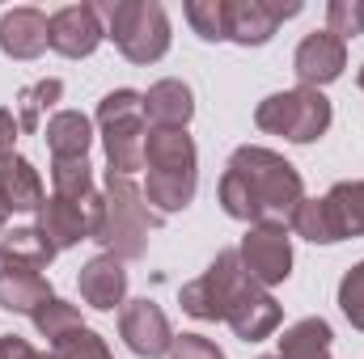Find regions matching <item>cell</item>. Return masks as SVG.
Masks as SVG:
<instances>
[{
    "mask_svg": "<svg viewBox=\"0 0 364 359\" xmlns=\"http://www.w3.org/2000/svg\"><path fill=\"white\" fill-rule=\"evenodd\" d=\"M305 203L301 174L272 148L246 144L229 157L220 174V207L242 224H284Z\"/></svg>",
    "mask_w": 364,
    "mask_h": 359,
    "instance_id": "cell-1",
    "label": "cell"
},
{
    "mask_svg": "<svg viewBox=\"0 0 364 359\" xmlns=\"http://www.w3.org/2000/svg\"><path fill=\"white\" fill-rule=\"evenodd\" d=\"M47 359H114V355H110V347H106L90 326H85V330H77V334L60 338V343L47 351Z\"/></svg>",
    "mask_w": 364,
    "mask_h": 359,
    "instance_id": "cell-29",
    "label": "cell"
},
{
    "mask_svg": "<svg viewBox=\"0 0 364 359\" xmlns=\"http://www.w3.org/2000/svg\"><path fill=\"white\" fill-rule=\"evenodd\" d=\"M47 148H51V161H85L93 144V123L81 110H60L47 118Z\"/></svg>",
    "mask_w": 364,
    "mask_h": 359,
    "instance_id": "cell-17",
    "label": "cell"
},
{
    "mask_svg": "<svg viewBox=\"0 0 364 359\" xmlns=\"http://www.w3.org/2000/svg\"><path fill=\"white\" fill-rule=\"evenodd\" d=\"M77 283H81L85 304L102 309V313L119 309L123 296H127V270H123V263H119L114 254H97V258H90V263L81 267V275H77Z\"/></svg>",
    "mask_w": 364,
    "mask_h": 359,
    "instance_id": "cell-16",
    "label": "cell"
},
{
    "mask_svg": "<svg viewBox=\"0 0 364 359\" xmlns=\"http://www.w3.org/2000/svg\"><path fill=\"white\" fill-rule=\"evenodd\" d=\"M229 4V43L237 47H263L272 43V34L301 13V0H225Z\"/></svg>",
    "mask_w": 364,
    "mask_h": 359,
    "instance_id": "cell-10",
    "label": "cell"
},
{
    "mask_svg": "<svg viewBox=\"0 0 364 359\" xmlns=\"http://www.w3.org/2000/svg\"><path fill=\"white\" fill-rule=\"evenodd\" d=\"M4 220H9V203L0 199V228H4Z\"/></svg>",
    "mask_w": 364,
    "mask_h": 359,
    "instance_id": "cell-35",
    "label": "cell"
},
{
    "mask_svg": "<svg viewBox=\"0 0 364 359\" xmlns=\"http://www.w3.org/2000/svg\"><path fill=\"white\" fill-rule=\"evenodd\" d=\"M356 21H360V34H364V0H356Z\"/></svg>",
    "mask_w": 364,
    "mask_h": 359,
    "instance_id": "cell-34",
    "label": "cell"
},
{
    "mask_svg": "<svg viewBox=\"0 0 364 359\" xmlns=\"http://www.w3.org/2000/svg\"><path fill=\"white\" fill-rule=\"evenodd\" d=\"M90 241H97L106 254H114L119 263H136L149 254V228L161 224V216L149 207L144 190L123 174H110L106 186L97 190L90 216Z\"/></svg>",
    "mask_w": 364,
    "mask_h": 359,
    "instance_id": "cell-2",
    "label": "cell"
},
{
    "mask_svg": "<svg viewBox=\"0 0 364 359\" xmlns=\"http://www.w3.org/2000/svg\"><path fill=\"white\" fill-rule=\"evenodd\" d=\"M51 258H55V250L43 241L38 228H13V233L0 237V270H30V275H43Z\"/></svg>",
    "mask_w": 364,
    "mask_h": 359,
    "instance_id": "cell-20",
    "label": "cell"
},
{
    "mask_svg": "<svg viewBox=\"0 0 364 359\" xmlns=\"http://www.w3.org/2000/svg\"><path fill=\"white\" fill-rule=\"evenodd\" d=\"M263 359H272V355H263Z\"/></svg>",
    "mask_w": 364,
    "mask_h": 359,
    "instance_id": "cell-37",
    "label": "cell"
},
{
    "mask_svg": "<svg viewBox=\"0 0 364 359\" xmlns=\"http://www.w3.org/2000/svg\"><path fill=\"white\" fill-rule=\"evenodd\" d=\"M60 93H64V81H55V77H47V81H34L30 89H21V106H17V127L21 131H38L43 127V110H51L55 101H60Z\"/></svg>",
    "mask_w": 364,
    "mask_h": 359,
    "instance_id": "cell-26",
    "label": "cell"
},
{
    "mask_svg": "<svg viewBox=\"0 0 364 359\" xmlns=\"http://www.w3.org/2000/svg\"><path fill=\"white\" fill-rule=\"evenodd\" d=\"M106 13V38L132 64H157L170 51V17L157 0H114Z\"/></svg>",
    "mask_w": 364,
    "mask_h": 359,
    "instance_id": "cell-5",
    "label": "cell"
},
{
    "mask_svg": "<svg viewBox=\"0 0 364 359\" xmlns=\"http://www.w3.org/2000/svg\"><path fill=\"white\" fill-rule=\"evenodd\" d=\"M47 26H51V17L43 9H30V4L9 9L0 17V51L9 60H38L51 47L47 43Z\"/></svg>",
    "mask_w": 364,
    "mask_h": 359,
    "instance_id": "cell-13",
    "label": "cell"
},
{
    "mask_svg": "<svg viewBox=\"0 0 364 359\" xmlns=\"http://www.w3.org/2000/svg\"><path fill=\"white\" fill-rule=\"evenodd\" d=\"M17 131H21V127H17L13 110H4V106H0V165L17 157V153H13V148H17Z\"/></svg>",
    "mask_w": 364,
    "mask_h": 359,
    "instance_id": "cell-32",
    "label": "cell"
},
{
    "mask_svg": "<svg viewBox=\"0 0 364 359\" xmlns=\"http://www.w3.org/2000/svg\"><path fill=\"white\" fill-rule=\"evenodd\" d=\"M246 287H255V279L246 275L237 250H225V254H216V263L203 270L195 283L182 287V313H191L199 321H225Z\"/></svg>",
    "mask_w": 364,
    "mask_h": 359,
    "instance_id": "cell-7",
    "label": "cell"
},
{
    "mask_svg": "<svg viewBox=\"0 0 364 359\" xmlns=\"http://www.w3.org/2000/svg\"><path fill=\"white\" fill-rule=\"evenodd\" d=\"M102 38H106V26H102L97 4H68V9L51 13V26H47L51 51H60L68 60H85V55L97 51Z\"/></svg>",
    "mask_w": 364,
    "mask_h": 359,
    "instance_id": "cell-11",
    "label": "cell"
},
{
    "mask_svg": "<svg viewBox=\"0 0 364 359\" xmlns=\"http://www.w3.org/2000/svg\"><path fill=\"white\" fill-rule=\"evenodd\" d=\"M97 123H102V144H106V161L110 174L132 178L136 170H144V93L136 89H114L97 101Z\"/></svg>",
    "mask_w": 364,
    "mask_h": 359,
    "instance_id": "cell-4",
    "label": "cell"
},
{
    "mask_svg": "<svg viewBox=\"0 0 364 359\" xmlns=\"http://www.w3.org/2000/svg\"><path fill=\"white\" fill-rule=\"evenodd\" d=\"M51 296H55V292H51V283H47L43 275H30V270H0V309L34 317Z\"/></svg>",
    "mask_w": 364,
    "mask_h": 359,
    "instance_id": "cell-21",
    "label": "cell"
},
{
    "mask_svg": "<svg viewBox=\"0 0 364 359\" xmlns=\"http://www.w3.org/2000/svg\"><path fill=\"white\" fill-rule=\"evenodd\" d=\"M119 334H123V343H127L140 359H161V355H170V347H174L170 317H166L153 300H132V304H123V313H119Z\"/></svg>",
    "mask_w": 364,
    "mask_h": 359,
    "instance_id": "cell-12",
    "label": "cell"
},
{
    "mask_svg": "<svg viewBox=\"0 0 364 359\" xmlns=\"http://www.w3.org/2000/svg\"><path fill=\"white\" fill-rule=\"evenodd\" d=\"M186 21L203 43L229 38V4L225 0H186Z\"/></svg>",
    "mask_w": 364,
    "mask_h": 359,
    "instance_id": "cell-27",
    "label": "cell"
},
{
    "mask_svg": "<svg viewBox=\"0 0 364 359\" xmlns=\"http://www.w3.org/2000/svg\"><path fill=\"white\" fill-rule=\"evenodd\" d=\"M348 68V43L331 30H314L301 38L296 55H292V72L301 81V89H322L331 81H339Z\"/></svg>",
    "mask_w": 364,
    "mask_h": 359,
    "instance_id": "cell-9",
    "label": "cell"
},
{
    "mask_svg": "<svg viewBox=\"0 0 364 359\" xmlns=\"http://www.w3.org/2000/svg\"><path fill=\"white\" fill-rule=\"evenodd\" d=\"M292 233L296 237H305V241H314V245H335L339 237H335V224H331V211H326V203L322 199H305L296 211H292Z\"/></svg>",
    "mask_w": 364,
    "mask_h": 359,
    "instance_id": "cell-28",
    "label": "cell"
},
{
    "mask_svg": "<svg viewBox=\"0 0 364 359\" xmlns=\"http://www.w3.org/2000/svg\"><path fill=\"white\" fill-rule=\"evenodd\" d=\"M331 338L335 334H331V326L322 317H305V321L284 330L275 359H331Z\"/></svg>",
    "mask_w": 364,
    "mask_h": 359,
    "instance_id": "cell-23",
    "label": "cell"
},
{
    "mask_svg": "<svg viewBox=\"0 0 364 359\" xmlns=\"http://www.w3.org/2000/svg\"><path fill=\"white\" fill-rule=\"evenodd\" d=\"M195 114V97L182 81H157L144 93V123L153 127H186Z\"/></svg>",
    "mask_w": 364,
    "mask_h": 359,
    "instance_id": "cell-18",
    "label": "cell"
},
{
    "mask_svg": "<svg viewBox=\"0 0 364 359\" xmlns=\"http://www.w3.org/2000/svg\"><path fill=\"white\" fill-rule=\"evenodd\" d=\"M0 359H47V355H43V351H34L26 338L4 334V338H0Z\"/></svg>",
    "mask_w": 364,
    "mask_h": 359,
    "instance_id": "cell-33",
    "label": "cell"
},
{
    "mask_svg": "<svg viewBox=\"0 0 364 359\" xmlns=\"http://www.w3.org/2000/svg\"><path fill=\"white\" fill-rule=\"evenodd\" d=\"M170 359H225V351L212 338H203V334H182L170 347Z\"/></svg>",
    "mask_w": 364,
    "mask_h": 359,
    "instance_id": "cell-31",
    "label": "cell"
},
{
    "mask_svg": "<svg viewBox=\"0 0 364 359\" xmlns=\"http://www.w3.org/2000/svg\"><path fill=\"white\" fill-rule=\"evenodd\" d=\"M34 326H38V334L47 338V347H55L60 338H68V334L85 330V321H81L77 304H68V300H60V296H51V300L34 313Z\"/></svg>",
    "mask_w": 364,
    "mask_h": 359,
    "instance_id": "cell-25",
    "label": "cell"
},
{
    "mask_svg": "<svg viewBox=\"0 0 364 359\" xmlns=\"http://www.w3.org/2000/svg\"><path fill=\"white\" fill-rule=\"evenodd\" d=\"M360 89H364V68H360Z\"/></svg>",
    "mask_w": 364,
    "mask_h": 359,
    "instance_id": "cell-36",
    "label": "cell"
},
{
    "mask_svg": "<svg viewBox=\"0 0 364 359\" xmlns=\"http://www.w3.org/2000/svg\"><path fill=\"white\" fill-rule=\"evenodd\" d=\"M255 123L267 136H284L288 144H314L331 127V101L322 89H284L259 101Z\"/></svg>",
    "mask_w": 364,
    "mask_h": 359,
    "instance_id": "cell-6",
    "label": "cell"
},
{
    "mask_svg": "<svg viewBox=\"0 0 364 359\" xmlns=\"http://www.w3.org/2000/svg\"><path fill=\"white\" fill-rule=\"evenodd\" d=\"M51 182H55V194L68 203H81V207L97 203L90 161H51Z\"/></svg>",
    "mask_w": 364,
    "mask_h": 359,
    "instance_id": "cell-24",
    "label": "cell"
},
{
    "mask_svg": "<svg viewBox=\"0 0 364 359\" xmlns=\"http://www.w3.org/2000/svg\"><path fill=\"white\" fill-rule=\"evenodd\" d=\"M339 309H343V317L356 330H364V263L343 275V283H339Z\"/></svg>",
    "mask_w": 364,
    "mask_h": 359,
    "instance_id": "cell-30",
    "label": "cell"
},
{
    "mask_svg": "<svg viewBox=\"0 0 364 359\" xmlns=\"http://www.w3.org/2000/svg\"><path fill=\"white\" fill-rule=\"evenodd\" d=\"M322 203L331 211V224H335L339 241L364 237V182H339V186H331V194Z\"/></svg>",
    "mask_w": 364,
    "mask_h": 359,
    "instance_id": "cell-22",
    "label": "cell"
},
{
    "mask_svg": "<svg viewBox=\"0 0 364 359\" xmlns=\"http://www.w3.org/2000/svg\"><path fill=\"white\" fill-rule=\"evenodd\" d=\"M93 207H81V203H68V199H47L43 207H38V233H43V241L60 254V250H73L77 241H90V220Z\"/></svg>",
    "mask_w": 364,
    "mask_h": 359,
    "instance_id": "cell-14",
    "label": "cell"
},
{
    "mask_svg": "<svg viewBox=\"0 0 364 359\" xmlns=\"http://www.w3.org/2000/svg\"><path fill=\"white\" fill-rule=\"evenodd\" d=\"M229 330L242 338V343H263V338H272L275 326H279V304H275V296L267 287H246L242 296H237V304L229 309Z\"/></svg>",
    "mask_w": 364,
    "mask_h": 359,
    "instance_id": "cell-15",
    "label": "cell"
},
{
    "mask_svg": "<svg viewBox=\"0 0 364 359\" xmlns=\"http://www.w3.org/2000/svg\"><path fill=\"white\" fill-rule=\"evenodd\" d=\"M237 258H242L246 275L259 287L284 283L292 275V241H288V228L284 224H250V233L237 245Z\"/></svg>",
    "mask_w": 364,
    "mask_h": 359,
    "instance_id": "cell-8",
    "label": "cell"
},
{
    "mask_svg": "<svg viewBox=\"0 0 364 359\" xmlns=\"http://www.w3.org/2000/svg\"><path fill=\"white\" fill-rule=\"evenodd\" d=\"M144 170V199L157 207V216L182 211L195 199V140L186 136V127H149Z\"/></svg>",
    "mask_w": 364,
    "mask_h": 359,
    "instance_id": "cell-3",
    "label": "cell"
},
{
    "mask_svg": "<svg viewBox=\"0 0 364 359\" xmlns=\"http://www.w3.org/2000/svg\"><path fill=\"white\" fill-rule=\"evenodd\" d=\"M0 199L9 203V211H38L47 203L43 178L26 157H13V161L0 165Z\"/></svg>",
    "mask_w": 364,
    "mask_h": 359,
    "instance_id": "cell-19",
    "label": "cell"
}]
</instances>
